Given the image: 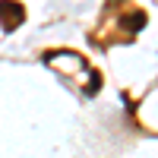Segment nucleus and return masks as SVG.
<instances>
[{
    "instance_id": "nucleus-2",
    "label": "nucleus",
    "mask_w": 158,
    "mask_h": 158,
    "mask_svg": "<svg viewBox=\"0 0 158 158\" xmlns=\"http://www.w3.org/2000/svg\"><path fill=\"white\" fill-rule=\"evenodd\" d=\"M123 25H127V29H133V32H139L142 25H146V13H136V16H127V19H123Z\"/></svg>"
},
{
    "instance_id": "nucleus-1",
    "label": "nucleus",
    "mask_w": 158,
    "mask_h": 158,
    "mask_svg": "<svg viewBox=\"0 0 158 158\" xmlns=\"http://www.w3.org/2000/svg\"><path fill=\"white\" fill-rule=\"evenodd\" d=\"M22 19H25L22 3H16V0H0V25H3L6 32L19 29V25H22Z\"/></svg>"
}]
</instances>
